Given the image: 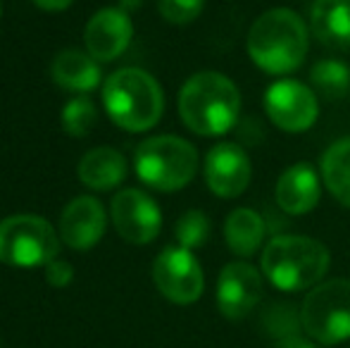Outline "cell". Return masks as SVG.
<instances>
[{
    "label": "cell",
    "instance_id": "7c38bea8",
    "mask_svg": "<svg viewBox=\"0 0 350 348\" xmlns=\"http://www.w3.org/2000/svg\"><path fill=\"white\" fill-rule=\"evenodd\" d=\"M134 24L122 8H103L88 19L83 29L86 53L98 62H112L129 48Z\"/></svg>",
    "mask_w": 350,
    "mask_h": 348
},
{
    "label": "cell",
    "instance_id": "cb8c5ba5",
    "mask_svg": "<svg viewBox=\"0 0 350 348\" xmlns=\"http://www.w3.org/2000/svg\"><path fill=\"white\" fill-rule=\"evenodd\" d=\"M98 112L88 98H72L62 110V126L70 136H86L96 126Z\"/></svg>",
    "mask_w": 350,
    "mask_h": 348
},
{
    "label": "cell",
    "instance_id": "44dd1931",
    "mask_svg": "<svg viewBox=\"0 0 350 348\" xmlns=\"http://www.w3.org/2000/svg\"><path fill=\"white\" fill-rule=\"evenodd\" d=\"M312 91L319 93L324 101H341L350 93V67L341 60H319L312 65L310 72Z\"/></svg>",
    "mask_w": 350,
    "mask_h": 348
},
{
    "label": "cell",
    "instance_id": "277c9868",
    "mask_svg": "<svg viewBox=\"0 0 350 348\" xmlns=\"http://www.w3.org/2000/svg\"><path fill=\"white\" fill-rule=\"evenodd\" d=\"M103 105L117 126L126 131H148L160 122L165 96L152 75L139 67H124L107 77Z\"/></svg>",
    "mask_w": 350,
    "mask_h": 348
},
{
    "label": "cell",
    "instance_id": "ac0fdd59",
    "mask_svg": "<svg viewBox=\"0 0 350 348\" xmlns=\"http://www.w3.org/2000/svg\"><path fill=\"white\" fill-rule=\"evenodd\" d=\"M267 222L253 208H236L226 215L224 222V239L231 253L241 258H248L265 243Z\"/></svg>",
    "mask_w": 350,
    "mask_h": 348
},
{
    "label": "cell",
    "instance_id": "d4e9b609",
    "mask_svg": "<svg viewBox=\"0 0 350 348\" xmlns=\"http://www.w3.org/2000/svg\"><path fill=\"white\" fill-rule=\"evenodd\" d=\"M205 0H157V10L170 24H191L203 12Z\"/></svg>",
    "mask_w": 350,
    "mask_h": 348
},
{
    "label": "cell",
    "instance_id": "7a4b0ae2",
    "mask_svg": "<svg viewBox=\"0 0 350 348\" xmlns=\"http://www.w3.org/2000/svg\"><path fill=\"white\" fill-rule=\"evenodd\" d=\"M241 112V93L219 72H198L179 93L181 122L198 136H224Z\"/></svg>",
    "mask_w": 350,
    "mask_h": 348
},
{
    "label": "cell",
    "instance_id": "9c48e42d",
    "mask_svg": "<svg viewBox=\"0 0 350 348\" xmlns=\"http://www.w3.org/2000/svg\"><path fill=\"white\" fill-rule=\"evenodd\" d=\"M265 112L277 129L303 134L317 122V93L295 79H279L265 91Z\"/></svg>",
    "mask_w": 350,
    "mask_h": 348
},
{
    "label": "cell",
    "instance_id": "9a60e30c",
    "mask_svg": "<svg viewBox=\"0 0 350 348\" xmlns=\"http://www.w3.org/2000/svg\"><path fill=\"white\" fill-rule=\"evenodd\" d=\"M322 196V179L310 163H295L277 181V205L288 215L312 213Z\"/></svg>",
    "mask_w": 350,
    "mask_h": 348
},
{
    "label": "cell",
    "instance_id": "5bb4252c",
    "mask_svg": "<svg viewBox=\"0 0 350 348\" xmlns=\"http://www.w3.org/2000/svg\"><path fill=\"white\" fill-rule=\"evenodd\" d=\"M107 227L105 208L98 198L79 196L74 198L60 217V237L65 246L74 251H88L103 239Z\"/></svg>",
    "mask_w": 350,
    "mask_h": 348
},
{
    "label": "cell",
    "instance_id": "8fae6325",
    "mask_svg": "<svg viewBox=\"0 0 350 348\" xmlns=\"http://www.w3.org/2000/svg\"><path fill=\"white\" fill-rule=\"evenodd\" d=\"M112 224L124 241L143 246L160 234L162 213L157 203L141 189H124L112 198Z\"/></svg>",
    "mask_w": 350,
    "mask_h": 348
},
{
    "label": "cell",
    "instance_id": "f546056e",
    "mask_svg": "<svg viewBox=\"0 0 350 348\" xmlns=\"http://www.w3.org/2000/svg\"><path fill=\"white\" fill-rule=\"evenodd\" d=\"M0 12H3V8H0Z\"/></svg>",
    "mask_w": 350,
    "mask_h": 348
},
{
    "label": "cell",
    "instance_id": "5b68a950",
    "mask_svg": "<svg viewBox=\"0 0 350 348\" xmlns=\"http://www.w3.org/2000/svg\"><path fill=\"white\" fill-rule=\"evenodd\" d=\"M134 170L146 186L172 193L191 184L198 172V153L179 136H150L136 148Z\"/></svg>",
    "mask_w": 350,
    "mask_h": 348
},
{
    "label": "cell",
    "instance_id": "4fadbf2b",
    "mask_svg": "<svg viewBox=\"0 0 350 348\" xmlns=\"http://www.w3.org/2000/svg\"><path fill=\"white\" fill-rule=\"evenodd\" d=\"M253 179L250 158L239 144H219L205 158V181L219 198H239Z\"/></svg>",
    "mask_w": 350,
    "mask_h": 348
},
{
    "label": "cell",
    "instance_id": "2e32d148",
    "mask_svg": "<svg viewBox=\"0 0 350 348\" xmlns=\"http://www.w3.org/2000/svg\"><path fill=\"white\" fill-rule=\"evenodd\" d=\"M310 29L322 46L336 51L350 48V0H314Z\"/></svg>",
    "mask_w": 350,
    "mask_h": 348
},
{
    "label": "cell",
    "instance_id": "8992f818",
    "mask_svg": "<svg viewBox=\"0 0 350 348\" xmlns=\"http://www.w3.org/2000/svg\"><path fill=\"white\" fill-rule=\"evenodd\" d=\"M303 332L312 341L336 346L350 339V279H329L310 289L300 306Z\"/></svg>",
    "mask_w": 350,
    "mask_h": 348
},
{
    "label": "cell",
    "instance_id": "d6986e66",
    "mask_svg": "<svg viewBox=\"0 0 350 348\" xmlns=\"http://www.w3.org/2000/svg\"><path fill=\"white\" fill-rule=\"evenodd\" d=\"M53 79L62 88L74 93H88L100 84V67L98 60H93L88 53L83 51H62L60 55L53 60L51 67Z\"/></svg>",
    "mask_w": 350,
    "mask_h": 348
},
{
    "label": "cell",
    "instance_id": "4316f807",
    "mask_svg": "<svg viewBox=\"0 0 350 348\" xmlns=\"http://www.w3.org/2000/svg\"><path fill=\"white\" fill-rule=\"evenodd\" d=\"M274 348H317V344L310 336L293 334V336H286V339H279Z\"/></svg>",
    "mask_w": 350,
    "mask_h": 348
},
{
    "label": "cell",
    "instance_id": "83f0119b",
    "mask_svg": "<svg viewBox=\"0 0 350 348\" xmlns=\"http://www.w3.org/2000/svg\"><path fill=\"white\" fill-rule=\"evenodd\" d=\"M41 10H51V12H60V10H67L74 0H33Z\"/></svg>",
    "mask_w": 350,
    "mask_h": 348
},
{
    "label": "cell",
    "instance_id": "484cf974",
    "mask_svg": "<svg viewBox=\"0 0 350 348\" xmlns=\"http://www.w3.org/2000/svg\"><path fill=\"white\" fill-rule=\"evenodd\" d=\"M72 279H74V269L65 260H57L55 258L53 263L46 265V282L51 284V286L62 289V286H67Z\"/></svg>",
    "mask_w": 350,
    "mask_h": 348
},
{
    "label": "cell",
    "instance_id": "603a6c76",
    "mask_svg": "<svg viewBox=\"0 0 350 348\" xmlns=\"http://www.w3.org/2000/svg\"><path fill=\"white\" fill-rule=\"evenodd\" d=\"M174 237H176V241H179V246L186 248V251L205 246L210 239L208 215H205L203 210H189V213H184L176 219Z\"/></svg>",
    "mask_w": 350,
    "mask_h": 348
},
{
    "label": "cell",
    "instance_id": "30bf717a",
    "mask_svg": "<svg viewBox=\"0 0 350 348\" xmlns=\"http://www.w3.org/2000/svg\"><path fill=\"white\" fill-rule=\"evenodd\" d=\"M265 282L258 267L250 263H229L217 279V308L231 322H241L260 306Z\"/></svg>",
    "mask_w": 350,
    "mask_h": 348
},
{
    "label": "cell",
    "instance_id": "7402d4cb",
    "mask_svg": "<svg viewBox=\"0 0 350 348\" xmlns=\"http://www.w3.org/2000/svg\"><path fill=\"white\" fill-rule=\"evenodd\" d=\"M260 327L267 336L272 339H286V336L300 334L303 330V320H300V308L286 301H274L260 315Z\"/></svg>",
    "mask_w": 350,
    "mask_h": 348
},
{
    "label": "cell",
    "instance_id": "e0dca14e",
    "mask_svg": "<svg viewBox=\"0 0 350 348\" xmlns=\"http://www.w3.org/2000/svg\"><path fill=\"white\" fill-rule=\"evenodd\" d=\"M126 170L129 168H126V160L120 150L100 146V148L88 150L81 158L79 179L83 181V186L93 191H110L124 181Z\"/></svg>",
    "mask_w": 350,
    "mask_h": 348
},
{
    "label": "cell",
    "instance_id": "ba28073f",
    "mask_svg": "<svg viewBox=\"0 0 350 348\" xmlns=\"http://www.w3.org/2000/svg\"><path fill=\"white\" fill-rule=\"evenodd\" d=\"M155 286L167 301L176 306H191L203 296L205 277L198 258L181 246H170L152 263Z\"/></svg>",
    "mask_w": 350,
    "mask_h": 348
},
{
    "label": "cell",
    "instance_id": "52a82bcc",
    "mask_svg": "<svg viewBox=\"0 0 350 348\" xmlns=\"http://www.w3.org/2000/svg\"><path fill=\"white\" fill-rule=\"evenodd\" d=\"M60 253V241L48 219L12 215L0 222V263L10 267H46Z\"/></svg>",
    "mask_w": 350,
    "mask_h": 348
},
{
    "label": "cell",
    "instance_id": "3957f363",
    "mask_svg": "<svg viewBox=\"0 0 350 348\" xmlns=\"http://www.w3.org/2000/svg\"><path fill=\"white\" fill-rule=\"evenodd\" d=\"M332 263L327 246L312 237L279 234L262 251V274L279 291H305L317 286Z\"/></svg>",
    "mask_w": 350,
    "mask_h": 348
},
{
    "label": "cell",
    "instance_id": "f1b7e54d",
    "mask_svg": "<svg viewBox=\"0 0 350 348\" xmlns=\"http://www.w3.org/2000/svg\"><path fill=\"white\" fill-rule=\"evenodd\" d=\"M141 3V0H122V10H124V12H126V8H134V5H139Z\"/></svg>",
    "mask_w": 350,
    "mask_h": 348
},
{
    "label": "cell",
    "instance_id": "ffe728a7",
    "mask_svg": "<svg viewBox=\"0 0 350 348\" xmlns=\"http://www.w3.org/2000/svg\"><path fill=\"white\" fill-rule=\"evenodd\" d=\"M322 181L329 193L350 208V136L332 144L322 155Z\"/></svg>",
    "mask_w": 350,
    "mask_h": 348
},
{
    "label": "cell",
    "instance_id": "6da1fadb",
    "mask_svg": "<svg viewBox=\"0 0 350 348\" xmlns=\"http://www.w3.org/2000/svg\"><path fill=\"white\" fill-rule=\"evenodd\" d=\"M248 57L267 75H288L305 62L310 29L298 12L274 8L262 12L248 31Z\"/></svg>",
    "mask_w": 350,
    "mask_h": 348
}]
</instances>
